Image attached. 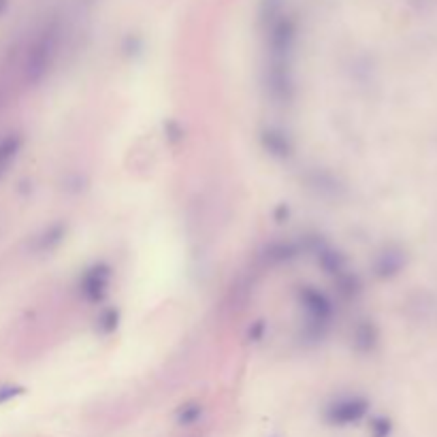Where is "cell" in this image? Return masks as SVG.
Instances as JSON below:
<instances>
[{
  "instance_id": "52a82bcc",
  "label": "cell",
  "mask_w": 437,
  "mask_h": 437,
  "mask_svg": "<svg viewBox=\"0 0 437 437\" xmlns=\"http://www.w3.org/2000/svg\"><path fill=\"white\" fill-rule=\"evenodd\" d=\"M260 148L275 160H288L294 156V141L282 126H265L258 135Z\"/></svg>"
},
{
  "instance_id": "5bb4252c",
  "label": "cell",
  "mask_w": 437,
  "mask_h": 437,
  "mask_svg": "<svg viewBox=\"0 0 437 437\" xmlns=\"http://www.w3.org/2000/svg\"><path fill=\"white\" fill-rule=\"evenodd\" d=\"M201 416H203V406H201L199 401H188V403H184V406L178 410V422L184 424V427L199 422Z\"/></svg>"
},
{
  "instance_id": "9a60e30c",
  "label": "cell",
  "mask_w": 437,
  "mask_h": 437,
  "mask_svg": "<svg viewBox=\"0 0 437 437\" xmlns=\"http://www.w3.org/2000/svg\"><path fill=\"white\" fill-rule=\"evenodd\" d=\"M269 256L278 262H288V260L299 256V248L294 243H278V245L271 248Z\"/></svg>"
},
{
  "instance_id": "9c48e42d",
  "label": "cell",
  "mask_w": 437,
  "mask_h": 437,
  "mask_svg": "<svg viewBox=\"0 0 437 437\" xmlns=\"http://www.w3.org/2000/svg\"><path fill=\"white\" fill-rule=\"evenodd\" d=\"M64 239H66V224L54 222V224L45 227V229H43V231L34 237L32 250H34L36 254H50V252L58 250V248L62 245Z\"/></svg>"
},
{
  "instance_id": "3957f363",
  "label": "cell",
  "mask_w": 437,
  "mask_h": 437,
  "mask_svg": "<svg viewBox=\"0 0 437 437\" xmlns=\"http://www.w3.org/2000/svg\"><path fill=\"white\" fill-rule=\"evenodd\" d=\"M265 32V48L269 62H292L296 43H299V24L290 11H284L275 20L262 24Z\"/></svg>"
},
{
  "instance_id": "6da1fadb",
  "label": "cell",
  "mask_w": 437,
  "mask_h": 437,
  "mask_svg": "<svg viewBox=\"0 0 437 437\" xmlns=\"http://www.w3.org/2000/svg\"><path fill=\"white\" fill-rule=\"evenodd\" d=\"M296 305L303 312L301 337L310 343H320L333 327V318H335L333 299L318 286L305 284L299 286L296 290Z\"/></svg>"
},
{
  "instance_id": "ba28073f",
  "label": "cell",
  "mask_w": 437,
  "mask_h": 437,
  "mask_svg": "<svg viewBox=\"0 0 437 437\" xmlns=\"http://www.w3.org/2000/svg\"><path fill=\"white\" fill-rule=\"evenodd\" d=\"M406 262H408V258L399 248H386L373 260V273L380 280H390L403 271Z\"/></svg>"
},
{
  "instance_id": "8992f818",
  "label": "cell",
  "mask_w": 437,
  "mask_h": 437,
  "mask_svg": "<svg viewBox=\"0 0 437 437\" xmlns=\"http://www.w3.org/2000/svg\"><path fill=\"white\" fill-rule=\"evenodd\" d=\"M369 412V401L361 395H341L324 408V420L333 427L361 422Z\"/></svg>"
},
{
  "instance_id": "7a4b0ae2",
  "label": "cell",
  "mask_w": 437,
  "mask_h": 437,
  "mask_svg": "<svg viewBox=\"0 0 437 437\" xmlns=\"http://www.w3.org/2000/svg\"><path fill=\"white\" fill-rule=\"evenodd\" d=\"M62 45V24L60 20H52L38 30L32 45L28 48L24 60V79L28 85H38L45 81L50 71L54 69Z\"/></svg>"
},
{
  "instance_id": "e0dca14e",
  "label": "cell",
  "mask_w": 437,
  "mask_h": 437,
  "mask_svg": "<svg viewBox=\"0 0 437 437\" xmlns=\"http://www.w3.org/2000/svg\"><path fill=\"white\" fill-rule=\"evenodd\" d=\"M22 392H24V388H22V386H15V384L3 386V388H0V403H7L9 399H15V397H20Z\"/></svg>"
},
{
  "instance_id": "2e32d148",
  "label": "cell",
  "mask_w": 437,
  "mask_h": 437,
  "mask_svg": "<svg viewBox=\"0 0 437 437\" xmlns=\"http://www.w3.org/2000/svg\"><path fill=\"white\" fill-rule=\"evenodd\" d=\"M390 429H392V424H390L388 418H384V416L373 418V422H371V437H388Z\"/></svg>"
},
{
  "instance_id": "5b68a950",
  "label": "cell",
  "mask_w": 437,
  "mask_h": 437,
  "mask_svg": "<svg viewBox=\"0 0 437 437\" xmlns=\"http://www.w3.org/2000/svg\"><path fill=\"white\" fill-rule=\"evenodd\" d=\"M113 269L109 262L96 260L90 267H85L77 278V292L81 301L87 305H101L111 290Z\"/></svg>"
},
{
  "instance_id": "30bf717a",
  "label": "cell",
  "mask_w": 437,
  "mask_h": 437,
  "mask_svg": "<svg viewBox=\"0 0 437 437\" xmlns=\"http://www.w3.org/2000/svg\"><path fill=\"white\" fill-rule=\"evenodd\" d=\"M380 343V331L373 324V320H361L352 329V348L361 354H369Z\"/></svg>"
},
{
  "instance_id": "4fadbf2b",
  "label": "cell",
  "mask_w": 437,
  "mask_h": 437,
  "mask_svg": "<svg viewBox=\"0 0 437 437\" xmlns=\"http://www.w3.org/2000/svg\"><path fill=\"white\" fill-rule=\"evenodd\" d=\"M117 327H120V310L117 308L101 310V314L96 316V331L103 335H111L117 331Z\"/></svg>"
},
{
  "instance_id": "8fae6325",
  "label": "cell",
  "mask_w": 437,
  "mask_h": 437,
  "mask_svg": "<svg viewBox=\"0 0 437 437\" xmlns=\"http://www.w3.org/2000/svg\"><path fill=\"white\" fill-rule=\"evenodd\" d=\"M22 148H24L22 133H7L3 139H0V182H3V178L9 173L13 162L17 160Z\"/></svg>"
},
{
  "instance_id": "277c9868",
  "label": "cell",
  "mask_w": 437,
  "mask_h": 437,
  "mask_svg": "<svg viewBox=\"0 0 437 437\" xmlns=\"http://www.w3.org/2000/svg\"><path fill=\"white\" fill-rule=\"evenodd\" d=\"M262 85H265L267 99L275 107H290L296 99V79L292 62H269L265 64V75H262Z\"/></svg>"
},
{
  "instance_id": "7c38bea8",
  "label": "cell",
  "mask_w": 437,
  "mask_h": 437,
  "mask_svg": "<svg viewBox=\"0 0 437 437\" xmlns=\"http://www.w3.org/2000/svg\"><path fill=\"white\" fill-rule=\"evenodd\" d=\"M316 260H318V265L322 267V271H324L331 280H335V278H339L341 273L350 271V269H348V260H345V256H343L339 250H335V248H320V250L316 252Z\"/></svg>"
}]
</instances>
